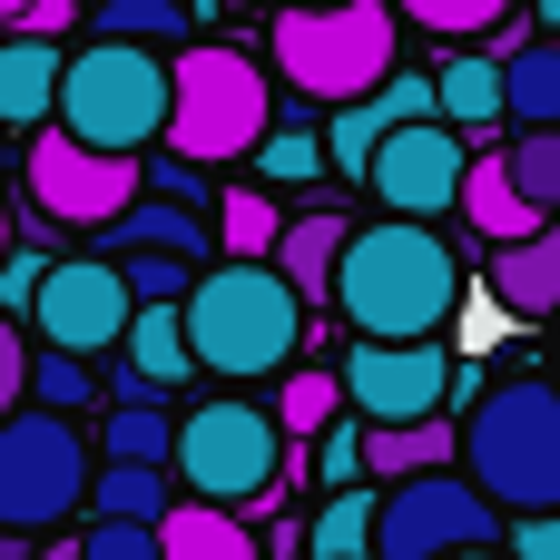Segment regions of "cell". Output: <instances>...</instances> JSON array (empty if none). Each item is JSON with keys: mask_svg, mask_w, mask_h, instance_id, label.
I'll return each instance as SVG.
<instances>
[{"mask_svg": "<svg viewBox=\"0 0 560 560\" xmlns=\"http://www.w3.org/2000/svg\"><path fill=\"white\" fill-rule=\"evenodd\" d=\"M49 98H59V49L30 39V30H10V39H0V128H10V138L39 128Z\"/></svg>", "mask_w": 560, "mask_h": 560, "instance_id": "obj_19", "label": "cell"}, {"mask_svg": "<svg viewBox=\"0 0 560 560\" xmlns=\"http://www.w3.org/2000/svg\"><path fill=\"white\" fill-rule=\"evenodd\" d=\"M89 39H187V0H89Z\"/></svg>", "mask_w": 560, "mask_h": 560, "instance_id": "obj_26", "label": "cell"}, {"mask_svg": "<svg viewBox=\"0 0 560 560\" xmlns=\"http://www.w3.org/2000/svg\"><path fill=\"white\" fill-rule=\"evenodd\" d=\"M551 325H560V315H551ZM551 384H560V335H551Z\"/></svg>", "mask_w": 560, "mask_h": 560, "instance_id": "obj_43", "label": "cell"}, {"mask_svg": "<svg viewBox=\"0 0 560 560\" xmlns=\"http://www.w3.org/2000/svg\"><path fill=\"white\" fill-rule=\"evenodd\" d=\"M453 207L482 226V246H512V236H532V226H541V207H532V197L502 177V148H492V158H463V187H453Z\"/></svg>", "mask_w": 560, "mask_h": 560, "instance_id": "obj_17", "label": "cell"}, {"mask_svg": "<svg viewBox=\"0 0 560 560\" xmlns=\"http://www.w3.org/2000/svg\"><path fill=\"white\" fill-rule=\"evenodd\" d=\"M118 354H128V394H167L177 374H197L177 305H128V325H118Z\"/></svg>", "mask_w": 560, "mask_h": 560, "instance_id": "obj_16", "label": "cell"}, {"mask_svg": "<svg viewBox=\"0 0 560 560\" xmlns=\"http://www.w3.org/2000/svg\"><path fill=\"white\" fill-rule=\"evenodd\" d=\"M20 177H30V207H39L49 226H108V217L148 187L138 158H98V148H79V138L49 128V118L30 128V167H20Z\"/></svg>", "mask_w": 560, "mask_h": 560, "instance_id": "obj_11", "label": "cell"}, {"mask_svg": "<svg viewBox=\"0 0 560 560\" xmlns=\"http://www.w3.org/2000/svg\"><path fill=\"white\" fill-rule=\"evenodd\" d=\"M335 404H345V394H335V374H285V394H276L266 413H276V433H325V423H335Z\"/></svg>", "mask_w": 560, "mask_h": 560, "instance_id": "obj_33", "label": "cell"}, {"mask_svg": "<svg viewBox=\"0 0 560 560\" xmlns=\"http://www.w3.org/2000/svg\"><path fill=\"white\" fill-rule=\"evenodd\" d=\"M492 541H502V512L463 482V463H433V472L374 482L364 560H453V551H492Z\"/></svg>", "mask_w": 560, "mask_h": 560, "instance_id": "obj_8", "label": "cell"}, {"mask_svg": "<svg viewBox=\"0 0 560 560\" xmlns=\"http://www.w3.org/2000/svg\"><path fill=\"white\" fill-rule=\"evenodd\" d=\"M0 256H10V207H0Z\"/></svg>", "mask_w": 560, "mask_h": 560, "instance_id": "obj_44", "label": "cell"}, {"mask_svg": "<svg viewBox=\"0 0 560 560\" xmlns=\"http://www.w3.org/2000/svg\"><path fill=\"white\" fill-rule=\"evenodd\" d=\"M453 560H502V541H492V551H453Z\"/></svg>", "mask_w": 560, "mask_h": 560, "instance_id": "obj_42", "label": "cell"}, {"mask_svg": "<svg viewBox=\"0 0 560 560\" xmlns=\"http://www.w3.org/2000/svg\"><path fill=\"white\" fill-rule=\"evenodd\" d=\"M20 20H30V0H0V30H20Z\"/></svg>", "mask_w": 560, "mask_h": 560, "instance_id": "obj_39", "label": "cell"}, {"mask_svg": "<svg viewBox=\"0 0 560 560\" xmlns=\"http://www.w3.org/2000/svg\"><path fill=\"white\" fill-rule=\"evenodd\" d=\"M453 384H463V364L443 354V335H404V345L354 335L345 364H335V394H345L354 423H423V413L453 404Z\"/></svg>", "mask_w": 560, "mask_h": 560, "instance_id": "obj_10", "label": "cell"}, {"mask_svg": "<svg viewBox=\"0 0 560 560\" xmlns=\"http://www.w3.org/2000/svg\"><path fill=\"white\" fill-rule=\"evenodd\" d=\"M20 404H49V413L89 404V364H79V354H30V384H20Z\"/></svg>", "mask_w": 560, "mask_h": 560, "instance_id": "obj_34", "label": "cell"}, {"mask_svg": "<svg viewBox=\"0 0 560 560\" xmlns=\"http://www.w3.org/2000/svg\"><path fill=\"white\" fill-rule=\"evenodd\" d=\"M335 246H345V217L335 207H305V217H285L276 226V246H266V266L305 295V305H325V276H335Z\"/></svg>", "mask_w": 560, "mask_h": 560, "instance_id": "obj_18", "label": "cell"}, {"mask_svg": "<svg viewBox=\"0 0 560 560\" xmlns=\"http://www.w3.org/2000/svg\"><path fill=\"white\" fill-rule=\"evenodd\" d=\"M266 118H276L266 69H256L236 39H197V49L167 59V128H158V138H167L187 167H226V158H246V148L266 138Z\"/></svg>", "mask_w": 560, "mask_h": 560, "instance_id": "obj_5", "label": "cell"}, {"mask_svg": "<svg viewBox=\"0 0 560 560\" xmlns=\"http://www.w3.org/2000/svg\"><path fill=\"white\" fill-rule=\"evenodd\" d=\"M532 10H541V20H551V30H560V0H532Z\"/></svg>", "mask_w": 560, "mask_h": 560, "instance_id": "obj_41", "label": "cell"}, {"mask_svg": "<svg viewBox=\"0 0 560 560\" xmlns=\"http://www.w3.org/2000/svg\"><path fill=\"white\" fill-rule=\"evenodd\" d=\"M167 482H177L187 502H217V512L276 502V482H285V433H276V413H266L256 394H217V404L177 413V433H167Z\"/></svg>", "mask_w": 560, "mask_h": 560, "instance_id": "obj_6", "label": "cell"}, {"mask_svg": "<svg viewBox=\"0 0 560 560\" xmlns=\"http://www.w3.org/2000/svg\"><path fill=\"white\" fill-rule=\"evenodd\" d=\"M502 118L560 128V39H512L502 49Z\"/></svg>", "mask_w": 560, "mask_h": 560, "instance_id": "obj_22", "label": "cell"}, {"mask_svg": "<svg viewBox=\"0 0 560 560\" xmlns=\"http://www.w3.org/2000/svg\"><path fill=\"white\" fill-rule=\"evenodd\" d=\"M433 118L463 128V138H492V118H502V59H482V49L443 59L433 69Z\"/></svg>", "mask_w": 560, "mask_h": 560, "instance_id": "obj_20", "label": "cell"}, {"mask_svg": "<svg viewBox=\"0 0 560 560\" xmlns=\"http://www.w3.org/2000/svg\"><path fill=\"white\" fill-rule=\"evenodd\" d=\"M276 226H285L276 187H226V197H217V246H226V256H266Z\"/></svg>", "mask_w": 560, "mask_h": 560, "instance_id": "obj_27", "label": "cell"}, {"mask_svg": "<svg viewBox=\"0 0 560 560\" xmlns=\"http://www.w3.org/2000/svg\"><path fill=\"white\" fill-rule=\"evenodd\" d=\"M453 463L492 512H560V384L551 374L482 384L472 413L453 423Z\"/></svg>", "mask_w": 560, "mask_h": 560, "instance_id": "obj_3", "label": "cell"}, {"mask_svg": "<svg viewBox=\"0 0 560 560\" xmlns=\"http://www.w3.org/2000/svg\"><path fill=\"white\" fill-rule=\"evenodd\" d=\"M463 158H472L463 128H443V118H404V128L374 138L364 187L384 197V217H423V226H433V217L453 207V187H463Z\"/></svg>", "mask_w": 560, "mask_h": 560, "instance_id": "obj_13", "label": "cell"}, {"mask_svg": "<svg viewBox=\"0 0 560 560\" xmlns=\"http://www.w3.org/2000/svg\"><path fill=\"white\" fill-rule=\"evenodd\" d=\"M79 560H158V522H89Z\"/></svg>", "mask_w": 560, "mask_h": 560, "instance_id": "obj_36", "label": "cell"}, {"mask_svg": "<svg viewBox=\"0 0 560 560\" xmlns=\"http://www.w3.org/2000/svg\"><path fill=\"white\" fill-rule=\"evenodd\" d=\"M0 560H30V541H20V532H0Z\"/></svg>", "mask_w": 560, "mask_h": 560, "instance_id": "obj_40", "label": "cell"}, {"mask_svg": "<svg viewBox=\"0 0 560 560\" xmlns=\"http://www.w3.org/2000/svg\"><path fill=\"white\" fill-rule=\"evenodd\" d=\"M167 433H177V413H158L148 394H128V404L98 423V453H108V463H158V472H167Z\"/></svg>", "mask_w": 560, "mask_h": 560, "instance_id": "obj_25", "label": "cell"}, {"mask_svg": "<svg viewBox=\"0 0 560 560\" xmlns=\"http://www.w3.org/2000/svg\"><path fill=\"white\" fill-rule=\"evenodd\" d=\"M89 492V433L49 404H10L0 413V532H59Z\"/></svg>", "mask_w": 560, "mask_h": 560, "instance_id": "obj_9", "label": "cell"}, {"mask_svg": "<svg viewBox=\"0 0 560 560\" xmlns=\"http://www.w3.org/2000/svg\"><path fill=\"white\" fill-rule=\"evenodd\" d=\"M108 266L128 285V305H177L187 276H197V256H177V246H138V256H108Z\"/></svg>", "mask_w": 560, "mask_h": 560, "instance_id": "obj_29", "label": "cell"}, {"mask_svg": "<svg viewBox=\"0 0 560 560\" xmlns=\"http://www.w3.org/2000/svg\"><path fill=\"white\" fill-rule=\"evenodd\" d=\"M167 502H177V482L158 463H89V492H79V512H98V522H158Z\"/></svg>", "mask_w": 560, "mask_h": 560, "instance_id": "obj_23", "label": "cell"}, {"mask_svg": "<svg viewBox=\"0 0 560 560\" xmlns=\"http://www.w3.org/2000/svg\"><path fill=\"white\" fill-rule=\"evenodd\" d=\"M394 30H404V20H394L384 0H325V10H285L266 39H276L285 89L345 108V98H364V89L394 69Z\"/></svg>", "mask_w": 560, "mask_h": 560, "instance_id": "obj_7", "label": "cell"}, {"mask_svg": "<svg viewBox=\"0 0 560 560\" xmlns=\"http://www.w3.org/2000/svg\"><path fill=\"white\" fill-rule=\"evenodd\" d=\"M30 335L49 345V354H118V325H128V285H118V266L108 256H59V266H39V285H30Z\"/></svg>", "mask_w": 560, "mask_h": 560, "instance_id": "obj_12", "label": "cell"}, {"mask_svg": "<svg viewBox=\"0 0 560 560\" xmlns=\"http://www.w3.org/2000/svg\"><path fill=\"white\" fill-rule=\"evenodd\" d=\"M364 532H374V492H325L305 551H315V560H364Z\"/></svg>", "mask_w": 560, "mask_h": 560, "instance_id": "obj_31", "label": "cell"}, {"mask_svg": "<svg viewBox=\"0 0 560 560\" xmlns=\"http://www.w3.org/2000/svg\"><path fill=\"white\" fill-rule=\"evenodd\" d=\"M394 20H413V30H433V39H472V30H502L522 0H384Z\"/></svg>", "mask_w": 560, "mask_h": 560, "instance_id": "obj_30", "label": "cell"}, {"mask_svg": "<svg viewBox=\"0 0 560 560\" xmlns=\"http://www.w3.org/2000/svg\"><path fill=\"white\" fill-rule=\"evenodd\" d=\"M246 158H256V177H266V187H305V177H325V148H315V128H266Z\"/></svg>", "mask_w": 560, "mask_h": 560, "instance_id": "obj_32", "label": "cell"}, {"mask_svg": "<svg viewBox=\"0 0 560 560\" xmlns=\"http://www.w3.org/2000/svg\"><path fill=\"white\" fill-rule=\"evenodd\" d=\"M158 560H256V532L217 502H167L158 512Z\"/></svg>", "mask_w": 560, "mask_h": 560, "instance_id": "obj_21", "label": "cell"}, {"mask_svg": "<svg viewBox=\"0 0 560 560\" xmlns=\"http://www.w3.org/2000/svg\"><path fill=\"white\" fill-rule=\"evenodd\" d=\"M453 463V423L423 413V423H364V472L374 482H404V472H433Z\"/></svg>", "mask_w": 560, "mask_h": 560, "instance_id": "obj_24", "label": "cell"}, {"mask_svg": "<svg viewBox=\"0 0 560 560\" xmlns=\"http://www.w3.org/2000/svg\"><path fill=\"white\" fill-rule=\"evenodd\" d=\"M305 315H315V305H305L266 256H207V266L187 276V295H177L187 354H197L207 374H236V384L285 374L295 345H305Z\"/></svg>", "mask_w": 560, "mask_h": 560, "instance_id": "obj_2", "label": "cell"}, {"mask_svg": "<svg viewBox=\"0 0 560 560\" xmlns=\"http://www.w3.org/2000/svg\"><path fill=\"white\" fill-rule=\"evenodd\" d=\"M502 177L541 207V226H551V207H560V128H522L512 148H502Z\"/></svg>", "mask_w": 560, "mask_h": 560, "instance_id": "obj_28", "label": "cell"}, {"mask_svg": "<svg viewBox=\"0 0 560 560\" xmlns=\"http://www.w3.org/2000/svg\"><path fill=\"white\" fill-rule=\"evenodd\" d=\"M20 384H30V345H20V315H0V413L20 404Z\"/></svg>", "mask_w": 560, "mask_h": 560, "instance_id": "obj_38", "label": "cell"}, {"mask_svg": "<svg viewBox=\"0 0 560 560\" xmlns=\"http://www.w3.org/2000/svg\"><path fill=\"white\" fill-rule=\"evenodd\" d=\"M285 10H325V0H285Z\"/></svg>", "mask_w": 560, "mask_h": 560, "instance_id": "obj_45", "label": "cell"}, {"mask_svg": "<svg viewBox=\"0 0 560 560\" xmlns=\"http://www.w3.org/2000/svg\"><path fill=\"white\" fill-rule=\"evenodd\" d=\"M325 305L354 325V335H443L453 305H463V256L423 226V217H374V226H345L335 246V276H325Z\"/></svg>", "mask_w": 560, "mask_h": 560, "instance_id": "obj_1", "label": "cell"}, {"mask_svg": "<svg viewBox=\"0 0 560 560\" xmlns=\"http://www.w3.org/2000/svg\"><path fill=\"white\" fill-rule=\"evenodd\" d=\"M315 472H325V492H354V472H364V423H325V433H315Z\"/></svg>", "mask_w": 560, "mask_h": 560, "instance_id": "obj_35", "label": "cell"}, {"mask_svg": "<svg viewBox=\"0 0 560 560\" xmlns=\"http://www.w3.org/2000/svg\"><path fill=\"white\" fill-rule=\"evenodd\" d=\"M502 560H560V512H522L512 541H502Z\"/></svg>", "mask_w": 560, "mask_h": 560, "instance_id": "obj_37", "label": "cell"}, {"mask_svg": "<svg viewBox=\"0 0 560 560\" xmlns=\"http://www.w3.org/2000/svg\"><path fill=\"white\" fill-rule=\"evenodd\" d=\"M492 305L522 315V325H551L560 315V226H532V236L492 246Z\"/></svg>", "mask_w": 560, "mask_h": 560, "instance_id": "obj_14", "label": "cell"}, {"mask_svg": "<svg viewBox=\"0 0 560 560\" xmlns=\"http://www.w3.org/2000/svg\"><path fill=\"white\" fill-rule=\"evenodd\" d=\"M89 236H98L89 256H138V246H177V256H197V266L217 256V246H207V226H197L177 197H148V187H138V197H128L108 226H89Z\"/></svg>", "mask_w": 560, "mask_h": 560, "instance_id": "obj_15", "label": "cell"}, {"mask_svg": "<svg viewBox=\"0 0 560 560\" xmlns=\"http://www.w3.org/2000/svg\"><path fill=\"white\" fill-rule=\"evenodd\" d=\"M49 128H69L98 158L158 148V128H167V49H138V39L69 49L59 59V98H49Z\"/></svg>", "mask_w": 560, "mask_h": 560, "instance_id": "obj_4", "label": "cell"}, {"mask_svg": "<svg viewBox=\"0 0 560 560\" xmlns=\"http://www.w3.org/2000/svg\"><path fill=\"white\" fill-rule=\"evenodd\" d=\"M551 226H560V207H551Z\"/></svg>", "mask_w": 560, "mask_h": 560, "instance_id": "obj_46", "label": "cell"}]
</instances>
